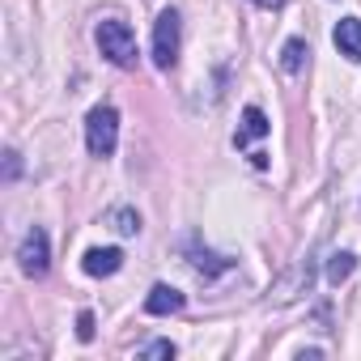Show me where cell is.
I'll use <instances>...</instances> for the list:
<instances>
[{"instance_id": "obj_1", "label": "cell", "mask_w": 361, "mask_h": 361, "mask_svg": "<svg viewBox=\"0 0 361 361\" xmlns=\"http://www.w3.org/2000/svg\"><path fill=\"white\" fill-rule=\"evenodd\" d=\"M94 39H98V51H102L115 68H136V35H132L128 22L106 18V22H98Z\"/></svg>"}, {"instance_id": "obj_2", "label": "cell", "mask_w": 361, "mask_h": 361, "mask_svg": "<svg viewBox=\"0 0 361 361\" xmlns=\"http://www.w3.org/2000/svg\"><path fill=\"white\" fill-rule=\"evenodd\" d=\"M119 140V111L115 106H94L85 115V149L94 157H111Z\"/></svg>"}, {"instance_id": "obj_3", "label": "cell", "mask_w": 361, "mask_h": 361, "mask_svg": "<svg viewBox=\"0 0 361 361\" xmlns=\"http://www.w3.org/2000/svg\"><path fill=\"white\" fill-rule=\"evenodd\" d=\"M178 35H183V22H178L174 9H161L153 22V64L157 68H174L178 64Z\"/></svg>"}, {"instance_id": "obj_4", "label": "cell", "mask_w": 361, "mask_h": 361, "mask_svg": "<svg viewBox=\"0 0 361 361\" xmlns=\"http://www.w3.org/2000/svg\"><path fill=\"white\" fill-rule=\"evenodd\" d=\"M18 259H22V272H26V276H47V268H51V247H47V234H43L39 226L22 238Z\"/></svg>"}, {"instance_id": "obj_13", "label": "cell", "mask_w": 361, "mask_h": 361, "mask_svg": "<svg viewBox=\"0 0 361 361\" xmlns=\"http://www.w3.org/2000/svg\"><path fill=\"white\" fill-rule=\"evenodd\" d=\"M77 340H85V344L94 340V314H90V310L77 314Z\"/></svg>"}, {"instance_id": "obj_11", "label": "cell", "mask_w": 361, "mask_h": 361, "mask_svg": "<svg viewBox=\"0 0 361 361\" xmlns=\"http://www.w3.org/2000/svg\"><path fill=\"white\" fill-rule=\"evenodd\" d=\"M353 268H357V255L336 251V255L327 259V281H331V285H340V281H348V276H353Z\"/></svg>"}, {"instance_id": "obj_9", "label": "cell", "mask_w": 361, "mask_h": 361, "mask_svg": "<svg viewBox=\"0 0 361 361\" xmlns=\"http://www.w3.org/2000/svg\"><path fill=\"white\" fill-rule=\"evenodd\" d=\"M306 56H310V47H306L302 39H289V43L281 47V68H285V73H302V68H306Z\"/></svg>"}, {"instance_id": "obj_15", "label": "cell", "mask_w": 361, "mask_h": 361, "mask_svg": "<svg viewBox=\"0 0 361 361\" xmlns=\"http://www.w3.org/2000/svg\"><path fill=\"white\" fill-rule=\"evenodd\" d=\"M18 170H22V161H18V153L9 149V153H5V178H9V183L18 178Z\"/></svg>"}, {"instance_id": "obj_6", "label": "cell", "mask_w": 361, "mask_h": 361, "mask_svg": "<svg viewBox=\"0 0 361 361\" xmlns=\"http://www.w3.org/2000/svg\"><path fill=\"white\" fill-rule=\"evenodd\" d=\"M183 306H188V298L178 293V289H170V285H153L149 298H145V310L149 314H178Z\"/></svg>"}, {"instance_id": "obj_14", "label": "cell", "mask_w": 361, "mask_h": 361, "mask_svg": "<svg viewBox=\"0 0 361 361\" xmlns=\"http://www.w3.org/2000/svg\"><path fill=\"white\" fill-rule=\"evenodd\" d=\"M140 353H145V357H174V344H170V340H153V344H145Z\"/></svg>"}, {"instance_id": "obj_7", "label": "cell", "mask_w": 361, "mask_h": 361, "mask_svg": "<svg viewBox=\"0 0 361 361\" xmlns=\"http://www.w3.org/2000/svg\"><path fill=\"white\" fill-rule=\"evenodd\" d=\"M331 39H336V47H340V56L361 60V18H344Z\"/></svg>"}, {"instance_id": "obj_12", "label": "cell", "mask_w": 361, "mask_h": 361, "mask_svg": "<svg viewBox=\"0 0 361 361\" xmlns=\"http://www.w3.org/2000/svg\"><path fill=\"white\" fill-rule=\"evenodd\" d=\"M111 221H115V230H119V234H128V238H132V234H140V217H136L132 209H115V213H111Z\"/></svg>"}, {"instance_id": "obj_5", "label": "cell", "mask_w": 361, "mask_h": 361, "mask_svg": "<svg viewBox=\"0 0 361 361\" xmlns=\"http://www.w3.org/2000/svg\"><path fill=\"white\" fill-rule=\"evenodd\" d=\"M81 268H85L90 276H115V272L123 268V251H119V247H90L85 259H81Z\"/></svg>"}, {"instance_id": "obj_8", "label": "cell", "mask_w": 361, "mask_h": 361, "mask_svg": "<svg viewBox=\"0 0 361 361\" xmlns=\"http://www.w3.org/2000/svg\"><path fill=\"white\" fill-rule=\"evenodd\" d=\"M268 115L259 111V106H247L243 111V128H238V136H234V145H247V140H255V136H268Z\"/></svg>"}, {"instance_id": "obj_16", "label": "cell", "mask_w": 361, "mask_h": 361, "mask_svg": "<svg viewBox=\"0 0 361 361\" xmlns=\"http://www.w3.org/2000/svg\"><path fill=\"white\" fill-rule=\"evenodd\" d=\"M251 5H259V9H281L285 0H251Z\"/></svg>"}, {"instance_id": "obj_10", "label": "cell", "mask_w": 361, "mask_h": 361, "mask_svg": "<svg viewBox=\"0 0 361 361\" xmlns=\"http://www.w3.org/2000/svg\"><path fill=\"white\" fill-rule=\"evenodd\" d=\"M234 259H226V255H213V251H192V268L196 272H204V276H217V272H226Z\"/></svg>"}]
</instances>
